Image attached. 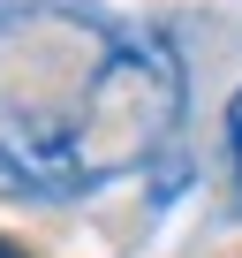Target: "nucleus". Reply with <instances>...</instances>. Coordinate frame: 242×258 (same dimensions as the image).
<instances>
[{
	"label": "nucleus",
	"mask_w": 242,
	"mask_h": 258,
	"mask_svg": "<svg viewBox=\"0 0 242 258\" xmlns=\"http://www.w3.org/2000/svg\"><path fill=\"white\" fill-rule=\"evenodd\" d=\"M182 53L98 0H0V182L83 198L159 160L182 121Z\"/></svg>",
	"instance_id": "nucleus-1"
},
{
	"label": "nucleus",
	"mask_w": 242,
	"mask_h": 258,
	"mask_svg": "<svg viewBox=\"0 0 242 258\" xmlns=\"http://www.w3.org/2000/svg\"><path fill=\"white\" fill-rule=\"evenodd\" d=\"M227 152H234V182H242V91L227 99Z\"/></svg>",
	"instance_id": "nucleus-2"
},
{
	"label": "nucleus",
	"mask_w": 242,
	"mask_h": 258,
	"mask_svg": "<svg viewBox=\"0 0 242 258\" xmlns=\"http://www.w3.org/2000/svg\"><path fill=\"white\" fill-rule=\"evenodd\" d=\"M0 258H23V243H8V235H0Z\"/></svg>",
	"instance_id": "nucleus-3"
}]
</instances>
